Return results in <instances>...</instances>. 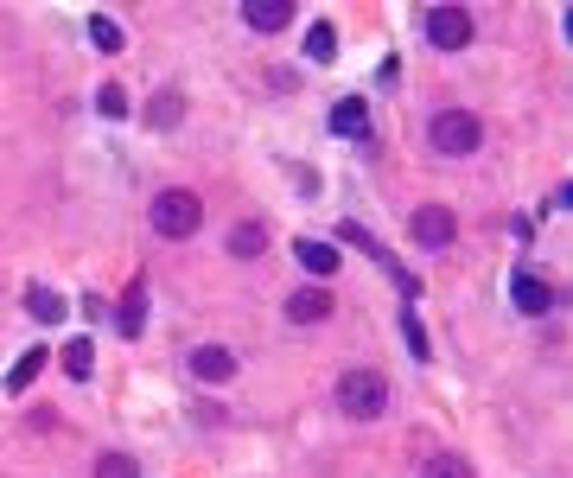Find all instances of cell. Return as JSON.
<instances>
[{
  "instance_id": "obj_1",
  "label": "cell",
  "mask_w": 573,
  "mask_h": 478,
  "mask_svg": "<svg viewBox=\"0 0 573 478\" xmlns=\"http://www.w3.org/2000/svg\"><path fill=\"white\" fill-rule=\"evenodd\" d=\"M338 408L351 421H376L382 408H389V377H382V370H344L338 377Z\"/></svg>"
},
{
  "instance_id": "obj_2",
  "label": "cell",
  "mask_w": 573,
  "mask_h": 478,
  "mask_svg": "<svg viewBox=\"0 0 573 478\" xmlns=\"http://www.w3.org/2000/svg\"><path fill=\"white\" fill-rule=\"evenodd\" d=\"M427 141L440 147L446 160H465V153L484 147V122H478L472 109H440V115L427 122Z\"/></svg>"
},
{
  "instance_id": "obj_3",
  "label": "cell",
  "mask_w": 573,
  "mask_h": 478,
  "mask_svg": "<svg viewBox=\"0 0 573 478\" xmlns=\"http://www.w3.org/2000/svg\"><path fill=\"white\" fill-rule=\"evenodd\" d=\"M198 224H204V198H198V192L172 185V192H160V198H153V230H160V236H172V243H179V236H191Z\"/></svg>"
},
{
  "instance_id": "obj_4",
  "label": "cell",
  "mask_w": 573,
  "mask_h": 478,
  "mask_svg": "<svg viewBox=\"0 0 573 478\" xmlns=\"http://www.w3.org/2000/svg\"><path fill=\"white\" fill-rule=\"evenodd\" d=\"M421 32H427L433 51H465L478 26H472V13H465V7H427L421 13Z\"/></svg>"
},
{
  "instance_id": "obj_5",
  "label": "cell",
  "mask_w": 573,
  "mask_h": 478,
  "mask_svg": "<svg viewBox=\"0 0 573 478\" xmlns=\"http://www.w3.org/2000/svg\"><path fill=\"white\" fill-rule=\"evenodd\" d=\"M338 236H344V243H357V249H363V255H370V262L382 268V275H389V281H395V287H402V294H408V306H414V294H421V281H414V275H408V268H402V262H395V255H389V249H382V243H376V236H370V230H363V224H344Z\"/></svg>"
},
{
  "instance_id": "obj_6",
  "label": "cell",
  "mask_w": 573,
  "mask_h": 478,
  "mask_svg": "<svg viewBox=\"0 0 573 478\" xmlns=\"http://www.w3.org/2000/svg\"><path fill=\"white\" fill-rule=\"evenodd\" d=\"M408 236L421 249H446L459 236V217L446 211V204H421V211H408Z\"/></svg>"
},
{
  "instance_id": "obj_7",
  "label": "cell",
  "mask_w": 573,
  "mask_h": 478,
  "mask_svg": "<svg viewBox=\"0 0 573 478\" xmlns=\"http://www.w3.org/2000/svg\"><path fill=\"white\" fill-rule=\"evenodd\" d=\"M191 377H198V383H230L236 377V357L223 345H198V351H191Z\"/></svg>"
},
{
  "instance_id": "obj_8",
  "label": "cell",
  "mask_w": 573,
  "mask_h": 478,
  "mask_svg": "<svg viewBox=\"0 0 573 478\" xmlns=\"http://www.w3.org/2000/svg\"><path fill=\"white\" fill-rule=\"evenodd\" d=\"M287 319H293V326H319V319H332V294H325V287L287 294Z\"/></svg>"
},
{
  "instance_id": "obj_9",
  "label": "cell",
  "mask_w": 573,
  "mask_h": 478,
  "mask_svg": "<svg viewBox=\"0 0 573 478\" xmlns=\"http://www.w3.org/2000/svg\"><path fill=\"white\" fill-rule=\"evenodd\" d=\"M510 300L523 306V313H548V306H554V287H548L542 275H516V281H510Z\"/></svg>"
},
{
  "instance_id": "obj_10",
  "label": "cell",
  "mask_w": 573,
  "mask_h": 478,
  "mask_svg": "<svg viewBox=\"0 0 573 478\" xmlns=\"http://www.w3.org/2000/svg\"><path fill=\"white\" fill-rule=\"evenodd\" d=\"M242 20H249L255 32H281V26L293 20V0H249V7H242Z\"/></svg>"
},
{
  "instance_id": "obj_11",
  "label": "cell",
  "mask_w": 573,
  "mask_h": 478,
  "mask_svg": "<svg viewBox=\"0 0 573 478\" xmlns=\"http://www.w3.org/2000/svg\"><path fill=\"white\" fill-rule=\"evenodd\" d=\"M39 370H45V345H26V351H20V364L7 370V396H26V389L39 383Z\"/></svg>"
},
{
  "instance_id": "obj_12",
  "label": "cell",
  "mask_w": 573,
  "mask_h": 478,
  "mask_svg": "<svg viewBox=\"0 0 573 478\" xmlns=\"http://www.w3.org/2000/svg\"><path fill=\"white\" fill-rule=\"evenodd\" d=\"M293 255H300V268H306V275H319V281L338 275V249H332V243H312V236H306V243L293 249Z\"/></svg>"
},
{
  "instance_id": "obj_13",
  "label": "cell",
  "mask_w": 573,
  "mask_h": 478,
  "mask_svg": "<svg viewBox=\"0 0 573 478\" xmlns=\"http://www.w3.org/2000/svg\"><path fill=\"white\" fill-rule=\"evenodd\" d=\"M26 313L39 319V326H58L71 306H64V294H51V287H26Z\"/></svg>"
},
{
  "instance_id": "obj_14",
  "label": "cell",
  "mask_w": 573,
  "mask_h": 478,
  "mask_svg": "<svg viewBox=\"0 0 573 478\" xmlns=\"http://www.w3.org/2000/svg\"><path fill=\"white\" fill-rule=\"evenodd\" d=\"M141 326H147V287L134 281L128 294H121V338H141Z\"/></svg>"
},
{
  "instance_id": "obj_15",
  "label": "cell",
  "mask_w": 573,
  "mask_h": 478,
  "mask_svg": "<svg viewBox=\"0 0 573 478\" xmlns=\"http://www.w3.org/2000/svg\"><path fill=\"white\" fill-rule=\"evenodd\" d=\"M370 128V109H363V96H344L332 109V134H363Z\"/></svg>"
},
{
  "instance_id": "obj_16",
  "label": "cell",
  "mask_w": 573,
  "mask_h": 478,
  "mask_svg": "<svg viewBox=\"0 0 573 478\" xmlns=\"http://www.w3.org/2000/svg\"><path fill=\"white\" fill-rule=\"evenodd\" d=\"M96 370V338H71V345H64V377H90Z\"/></svg>"
},
{
  "instance_id": "obj_17",
  "label": "cell",
  "mask_w": 573,
  "mask_h": 478,
  "mask_svg": "<svg viewBox=\"0 0 573 478\" xmlns=\"http://www.w3.org/2000/svg\"><path fill=\"white\" fill-rule=\"evenodd\" d=\"M262 249H268V230H262V224H236V230H230V255L249 262V255H262Z\"/></svg>"
},
{
  "instance_id": "obj_18",
  "label": "cell",
  "mask_w": 573,
  "mask_h": 478,
  "mask_svg": "<svg viewBox=\"0 0 573 478\" xmlns=\"http://www.w3.org/2000/svg\"><path fill=\"white\" fill-rule=\"evenodd\" d=\"M421 478H472V466H465L459 453H427V466H421Z\"/></svg>"
},
{
  "instance_id": "obj_19",
  "label": "cell",
  "mask_w": 573,
  "mask_h": 478,
  "mask_svg": "<svg viewBox=\"0 0 573 478\" xmlns=\"http://www.w3.org/2000/svg\"><path fill=\"white\" fill-rule=\"evenodd\" d=\"M306 58H312V64H332V58H338V32L325 26V20L312 26V39H306Z\"/></svg>"
},
{
  "instance_id": "obj_20",
  "label": "cell",
  "mask_w": 573,
  "mask_h": 478,
  "mask_svg": "<svg viewBox=\"0 0 573 478\" xmlns=\"http://www.w3.org/2000/svg\"><path fill=\"white\" fill-rule=\"evenodd\" d=\"M90 45H96V51H121L128 39H121V26L109 20V13H96V20H90Z\"/></svg>"
},
{
  "instance_id": "obj_21",
  "label": "cell",
  "mask_w": 573,
  "mask_h": 478,
  "mask_svg": "<svg viewBox=\"0 0 573 478\" xmlns=\"http://www.w3.org/2000/svg\"><path fill=\"white\" fill-rule=\"evenodd\" d=\"M179 115H185V102H179V96H153V102H147V122H153V128H172Z\"/></svg>"
},
{
  "instance_id": "obj_22",
  "label": "cell",
  "mask_w": 573,
  "mask_h": 478,
  "mask_svg": "<svg viewBox=\"0 0 573 478\" xmlns=\"http://www.w3.org/2000/svg\"><path fill=\"white\" fill-rule=\"evenodd\" d=\"M96 109L109 115V122H121V115H128V90H121V83H102V90H96Z\"/></svg>"
},
{
  "instance_id": "obj_23",
  "label": "cell",
  "mask_w": 573,
  "mask_h": 478,
  "mask_svg": "<svg viewBox=\"0 0 573 478\" xmlns=\"http://www.w3.org/2000/svg\"><path fill=\"white\" fill-rule=\"evenodd\" d=\"M96 478H141V466H134L128 453H102L96 459Z\"/></svg>"
},
{
  "instance_id": "obj_24",
  "label": "cell",
  "mask_w": 573,
  "mask_h": 478,
  "mask_svg": "<svg viewBox=\"0 0 573 478\" xmlns=\"http://www.w3.org/2000/svg\"><path fill=\"white\" fill-rule=\"evenodd\" d=\"M402 338H408V351H414V357H433V345H427V326L414 319V306L402 313Z\"/></svg>"
}]
</instances>
